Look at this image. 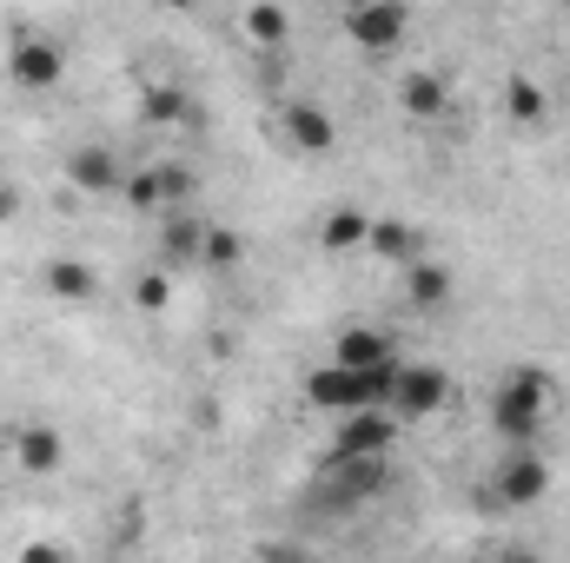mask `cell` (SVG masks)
Returning a JSON list of instances; mask_svg holds the SVG:
<instances>
[{
    "label": "cell",
    "instance_id": "cell-1",
    "mask_svg": "<svg viewBox=\"0 0 570 563\" xmlns=\"http://www.w3.org/2000/svg\"><path fill=\"white\" fill-rule=\"evenodd\" d=\"M551 418V372L544 365H511V378L491 392V431L511 451H531Z\"/></svg>",
    "mask_w": 570,
    "mask_h": 563
},
{
    "label": "cell",
    "instance_id": "cell-2",
    "mask_svg": "<svg viewBox=\"0 0 570 563\" xmlns=\"http://www.w3.org/2000/svg\"><path fill=\"white\" fill-rule=\"evenodd\" d=\"M399 365H405V358H399ZM399 365H392V372H338V365H318V372L305 378V398H312L318 412H332V418L385 412V405H392V378H399Z\"/></svg>",
    "mask_w": 570,
    "mask_h": 563
},
{
    "label": "cell",
    "instance_id": "cell-3",
    "mask_svg": "<svg viewBox=\"0 0 570 563\" xmlns=\"http://www.w3.org/2000/svg\"><path fill=\"white\" fill-rule=\"evenodd\" d=\"M338 27H345L352 47H365V53H392V47L412 33V7H405V0H358V7L338 13Z\"/></svg>",
    "mask_w": 570,
    "mask_h": 563
},
{
    "label": "cell",
    "instance_id": "cell-4",
    "mask_svg": "<svg viewBox=\"0 0 570 563\" xmlns=\"http://www.w3.org/2000/svg\"><path fill=\"white\" fill-rule=\"evenodd\" d=\"M451 405V378H444V365H431V358H419V365H399V378H392V418L399 424H419L431 418V412H444Z\"/></svg>",
    "mask_w": 570,
    "mask_h": 563
},
{
    "label": "cell",
    "instance_id": "cell-5",
    "mask_svg": "<svg viewBox=\"0 0 570 563\" xmlns=\"http://www.w3.org/2000/svg\"><path fill=\"white\" fill-rule=\"evenodd\" d=\"M7 73H13V87L47 93V87H60V73H67V47H60L53 33H13V47H7Z\"/></svg>",
    "mask_w": 570,
    "mask_h": 563
},
{
    "label": "cell",
    "instance_id": "cell-6",
    "mask_svg": "<svg viewBox=\"0 0 570 563\" xmlns=\"http://www.w3.org/2000/svg\"><path fill=\"white\" fill-rule=\"evenodd\" d=\"M491 491H498V504H511V511H531V504H544L551 497V457L531 444V451H511L498 471H491Z\"/></svg>",
    "mask_w": 570,
    "mask_h": 563
},
{
    "label": "cell",
    "instance_id": "cell-7",
    "mask_svg": "<svg viewBox=\"0 0 570 563\" xmlns=\"http://www.w3.org/2000/svg\"><path fill=\"white\" fill-rule=\"evenodd\" d=\"M392 484V457H325V484H318V497L325 504H338V511H352V504H365V497H379Z\"/></svg>",
    "mask_w": 570,
    "mask_h": 563
},
{
    "label": "cell",
    "instance_id": "cell-8",
    "mask_svg": "<svg viewBox=\"0 0 570 563\" xmlns=\"http://www.w3.org/2000/svg\"><path fill=\"white\" fill-rule=\"evenodd\" d=\"M325 365H338V372H392L399 365V338L379 332V325H345L332 338V358Z\"/></svg>",
    "mask_w": 570,
    "mask_h": 563
},
{
    "label": "cell",
    "instance_id": "cell-9",
    "mask_svg": "<svg viewBox=\"0 0 570 563\" xmlns=\"http://www.w3.org/2000/svg\"><path fill=\"white\" fill-rule=\"evenodd\" d=\"M392 444H399V418L392 412H358V418H338L332 431V457L345 464V457H392Z\"/></svg>",
    "mask_w": 570,
    "mask_h": 563
},
{
    "label": "cell",
    "instance_id": "cell-10",
    "mask_svg": "<svg viewBox=\"0 0 570 563\" xmlns=\"http://www.w3.org/2000/svg\"><path fill=\"white\" fill-rule=\"evenodd\" d=\"M13 457H20V477H53V471L67 464V437H60V424L27 418L20 431H13Z\"/></svg>",
    "mask_w": 570,
    "mask_h": 563
},
{
    "label": "cell",
    "instance_id": "cell-11",
    "mask_svg": "<svg viewBox=\"0 0 570 563\" xmlns=\"http://www.w3.org/2000/svg\"><path fill=\"white\" fill-rule=\"evenodd\" d=\"M279 120H285V140L298 146V152H332L338 146V120L318 100H285Z\"/></svg>",
    "mask_w": 570,
    "mask_h": 563
},
{
    "label": "cell",
    "instance_id": "cell-12",
    "mask_svg": "<svg viewBox=\"0 0 570 563\" xmlns=\"http://www.w3.org/2000/svg\"><path fill=\"white\" fill-rule=\"evenodd\" d=\"M67 179L80 192H120L127 186V166L114 159V146H73L67 152Z\"/></svg>",
    "mask_w": 570,
    "mask_h": 563
},
{
    "label": "cell",
    "instance_id": "cell-13",
    "mask_svg": "<svg viewBox=\"0 0 570 563\" xmlns=\"http://www.w3.org/2000/svg\"><path fill=\"white\" fill-rule=\"evenodd\" d=\"M206 253V226L193 213H166L159 219V273H179V266H199Z\"/></svg>",
    "mask_w": 570,
    "mask_h": 563
},
{
    "label": "cell",
    "instance_id": "cell-14",
    "mask_svg": "<svg viewBox=\"0 0 570 563\" xmlns=\"http://www.w3.org/2000/svg\"><path fill=\"white\" fill-rule=\"evenodd\" d=\"M365 239H372V213H358V206H332L325 226H318V246L325 253H358Z\"/></svg>",
    "mask_w": 570,
    "mask_h": 563
},
{
    "label": "cell",
    "instance_id": "cell-15",
    "mask_svg": "<svg viewBox=\"0 0 570 563\" xmlns=\"http://www.w3.org/2000/svg\"><path fill=\"white\" fill-rule=\"evenodd\" d=\"M239 27H246V40H253L259 53H285V40H292V13L273 7V0L246 7V13H239Z\"/></svg>",
    "mask_w": 570,
    "mask_h": 563
},
{
    "label": "cell",
    "instance_id": "cell-16",
    "mask_svg": "<svg viewBox=\"0 0 570 563\" xmlns=\"http://www.w3.org/2000/svg\"><path fill=\"white\" fill-rule=\"evenodd\" d=\"M40 279H47L53 298H67V305H87V298L100 292V273H94L87 259H47V273H40Z\"/></svg>",
    "mask_w": 570,
    "mask_h": 563
},
{
    "label": "cell",
    "instance_id": "cell-17",
    "mask_svg": "<svg viewBox=\"0 0 570 563\" xmlns=\"http://www.w3.org/2000/svg\"><path fill=\"white\" fill-rule=\"evenodd\" d=\"M405 298H412L419 312L451 305V266H438V259H412V266H405Z\"/></svg>",
    "mask_w": 570,
    "mask_h": 563
},
{
    "label": "cell",
    "instance_id": "cell-18",
    "mask_svg": "<svg viewBox=\"0 0 570 563\" xmlns=\"http://www.w3.org/2000/svg\"><path fill=\"white\" fill-rule=\"evenodd\" d=\"M399 107H405L412 120H438V113L451 107V87H444V73H405V87H399Z\"/></svg>",
    "mask_w": 570,
    "mask_h": 563
},
{
    "label": "cell",
    "instance_id": "cell-19",
    "mask_svg": "<svg viewBox=\"0 0 570 563\" xmlns=\"http://www.w3.org/2000/svg\"><path fill=\"white\" fill-rule=\"evenodd\" d=\"M379 259H392V266H412L419 259V233L405 226V219H372V239H365Z\"/></svg>",
    "mask_w": 570,
    "mask_h": 563
},
{
    "label": "cell",
    "instance_id": "cell-20",
    "mask_svg": "<svg viewBox=\"0 0 570 563\" xmlns=\"http://www.w3.org/2000/svg\"><path fill=\"white\" fill-rule=\"evenodd\" d=\"M544 107H551V100H544V87H538L531 73H511V80H504V113H511L518 127H538Z\"/></svg>",
    "mask_w": 570,
    "mask_h": 563
},
{
    "label": "cell",
    "instance_id": "cell-21",
    "mask_svg": "<svg viewBox=\"0 0 570 563\" xmlns=\"http://www.w3.org/2000/svg\"><path fill=\"white\" fill-rule=\"evenodd\" d=\"M246 259V239L233 233V226H206V253H199V266L206 273H233Z\"/></svg>",
    "mask_w": 570,
    "mask_h": 563
},
{
    "label": "cell",
    "instance_id": "cell-22",
    "mask_svg": "<svg viewBox=\"0 0 570 563\" xmlns=\"http://www.w3.org/2000/svg\"><path fill=\"white\" fill-rule=\"evenodd\" d=\"M140 113H146V120H153V127H179V120L193 113V100H186L179 87H146Z\"/></svg>",
    "mask_w": 570,
    "mask_h": 563
},
{
    "label": "cell",
    "instance_id": "cell-23",
    "mask_svg": "<svg viewBox=\"0 0 570 563\" xmlns=\"http://www.w3.org/2000/svg\"><path fill=\"white\" fill-rule=\"evenodd\" d=\"M120 192H127V206H134V213H159V219H166V186H159V166H153V172H140V179H127Z\"/></svg>",
    "mask_w": 570,
    "mask_h": 563
},
{
    "label": "cell",
    "instance_id": "cell-24",
    "mask_svg": "<svg viewBox=\"0 0 570 563\" xmlns=\"http://www.w3.org/2000/svg\"><path fill=\"white\" fill-rule=\"evenodd\" d=\"M134 298H140V312H166V298H173V273H146L134 285Z\"/></svg>",
    "mask_w": 570,
    "mask_h": 563
},
{
    "label": "cell",
    "instance_id": "cell-25",
    "mask_svg": "<svg viewBox=\"0 0 570 563\" xmlns=\"http://www.w3.org/2000/svg\"><path fill=\"white\" fill-rule=\"evenodd\" d=\"M20 563H67V557H60L53 544H27V551H20Z\"/></svg>",
    "mask_w": 570,
    "mask_h": 563
},
{
    "label": "cell",
    "instance_id": "cell-26",
    "mask_svg": "<svg viewBox=\"0 0 570 563\" xmlns=\"http://www.w3.org/2000/svg\"><path fill=\"white\" fill-rule=\"evenodd\" d=\"M491 563H544L538 551H504V557H491Z\"/></svg>",
    "mask_w": 570,
    "mask_h": 563
},
{
    "label": "cell",
    "instance_id": "cell-27",
    "mask_svg": "<svg viewBox=\"0 0 570 563\" xmlns=\"http://www.w3.org/2000/svg\"><path fill=\"white\" fill-rule=\"evenodd\" d=\"M7 213H13V192H7V186H0V219H7Z\"/></svg>",
    "mask_w": 570,
    "mask_h": 563
},
{
    "label": "cell",
    "instance_id": "cell-28",
    "mask_svg": "<svg viewBox=\"0 0 570 563\" xmlns=\"http://www.w3.org/2000/svg\"><path fill=\"white\" fill-rule=\"evenodd\" d=\"M107 563H127V557H107Z\"/></svg>",
    "mask_w": 570,
    "mask_h": 563
},
{
    "label": "cell",
    "instance_id": "cell-29",
    "mask_svg": "<svg viewBox=\"0 0 570 563\" xmlns=\"http://www.w3.org/2000/svg\"><path fill=\"white\" fill-rule=\"evenodd\" d=\"M471 563H491V557H471Z\"/></svg>",
    "mask_w": 570,
    "mask_h": 563
}]
</instances>
